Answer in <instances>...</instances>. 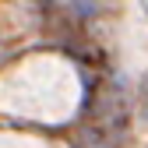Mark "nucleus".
Segmentation results:
<instances>
[{"label": "nucleus", "mask_w": 148, "mask_h": 148, "mask_svg": "<svg viewBox=\"0 0 148 148\" xmlns=\"http://www.w3.org/2000/svg\"><path fill=\"white\" fill-rule=\"evenodd\" d=\"M141 116L148 120V78L141 81Z\"/></svg>", "instance_id": "f257e3e1"}]
</instances>
